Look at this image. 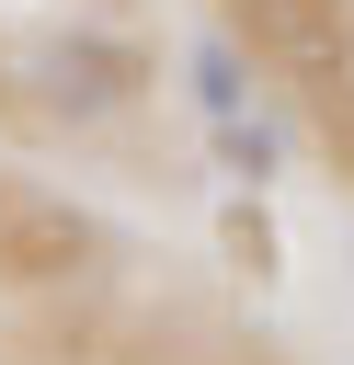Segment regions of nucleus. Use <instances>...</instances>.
<instances>
[{
    "instance_id": "7ed1b4c3",
    "label": "nucleus",
    "mask_w": 354,
    "mask_h": 365,
    "mask_svg": "<svg viewBox=\"0 0 354 365\" xmlns=\"http://www.w3.org/2000/svg\"><path fill=\"white\" fill-rule=\"evenodd\" d=\"M91 251V228L69 217V205H46V194H0V262L11 274H69Z\"/></svg>"
},
{
    "instance_id": "f257e3e1",
    "label": "nucleus",
    "mask_w": 354,
    "mask_h": 365,
    "mask_svg": "<svg viewBox=\"0 0 354 365\" xmlns=\"http://www.w3.org/2000/svg\"><path fill=\"white\" fill-rule=\"evenodd\" d=\"M137 91V46H114V34H57V46H34V103L46 114H114Z\"/></svg>"
},
{
    "instance_id": "f03ea898",
    "label": "nucleus",
    "mask_w": 354,
    "mask_h": 365,
    "mask_svg": "<svg viewBox=\"0 0 354 365\" xmlns=\"http://www.w3.org/2000/svg\"><path fill=\"white\" fill-rule=\"evenodd\" d=\"M240 23L297 68V91H308L320 114H343V91H354V80H343V46H331V0H240Z\"/></svg>"
}]
</instances>
